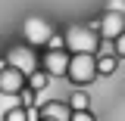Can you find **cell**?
<instances>
[{
	"instance_id": "7c38bea8",
	"label": "cell",
	"mask_w": 125,
	"mask_h": 121,
	"mask_svg": "<svg viewBox=\"0 0 125 121\" xmlns=\"http://www.w3.org/2000/svg\"><path fill=\"white\" fill-rule=\"evenodd\" d=\"M113 56H116V59H122V56H125V31L113 40Z\"/></svg>"
},
{
	"instance_id": "9a60e30c",
	"label": "cell",
	"mask_w": 125,
	"mask_h": 121,
	"mask_svg": "<svg viewBox=\"0 0 125 121\" xmlns=\"http://www.w3.org/2000/svg\"><path fill=\"white\" fill-rule=\"evenodd\" d=\"M69 121H94V115L84 109V112H72V115H69Z\"/></svg>"
},
{
	"instance_id": "5b68a950",
	"label": "cell",
	"mask_w": 125,
	"mask_h": 121,
	"mask_svg": "<svg viewBox=\"0 0 125 121\" xmlns=\"http://www.w3.org/2000/svg\"><path fill=\"white\" fill-rule=\"evenodd\" d=\"M22 90H25V75L16 72L13 65L0 68V93H6V96H19Z\"/></svg>"
},
{
	"instance_id": "2e32d148",
	"label": "cell",
	"mask_w": 125,
	"mask_h": 121,
	"mask_svg": "<svg viewBox=\"0 0 125 121\" xmlns=\"http://www.w3.org/2000/svg\"><path fill=\"white\" fill-rule=\"evenodd\" d=\"M109 13H119V16H125V0H109Z\"/></svg>"
},
{
	"instance_id": "ba28073f",
	"label": "cell",
	"mask_w": 125,
	"mask_h": 121,
	"mask_svg": "<svg viewBox=\"0 0 125 121\" xmlns=\"http://www.w3.org/2000/svg\"><path fill=\"white\" fill-rule=\"evenodd\" d=\"M69 115H72L69 103H56V99H50V103H44V106H41V118H50V121H69Z\"/></svg>"
},
{
	"instance_id": "5bb4252c",
	"label": "cell",
	"mask_w": 125,
	"mask_h": 121,
	"mask_svg": "<svg viewBox=\"0 0 125 121\" xmlns=\"http://www.w3.org/2000/svg\"><path fill=\"white\" fill-rule=\"evenodd\" d=\"M6 121H25V109H22V106L10 109V112H6Z\"/></svg>"
},
{
	"instance_id": "6da1fadb",
	"label": "cell",
	"mask_w": 125,
	"mask_h": 121,
	"mask_svg": "<svg viewBox=\"0 0 125 121\" xmlns=\"http://www.w3.org/2000/svg\"><path fill=\"white\" fill-rule=\"evenodd\" d=\"M66 78L72 81V87L91 84L94 78H97V56H94V53H75V56H69Z\"/></svg>"
},
{
	"instance_id": "4fadbf2b",
	"label": "cell",
	"mask_w": 125,
	"mask_h": 121,
	"mask_svg": "<svg viewBox=\"0 0 125 121\" xmlns=\"http://www.w3.org/2000/svg\"><path fill=\"white\" fill-rule=\"evenodd\" d=\"M19 106H22V109H31V106H34V90L25 87V90L19 93Z\"/></svg>"
},
{
	"instance_id": "8992f818",
	"label": "cell",
	"mask_w": 125,
	"mask_h": 121,
	"mask_svg": "<svg viewBox=\"0 0 125 121\" xmlns=\"http://www.w3.org/2000/svg\"><path fill=\"white\" fill-rule=\"evenodd\" d=\"M97 28H100L103 37L116 40V37L125 31V16H119V13H103V16H100V22H97Z\"/></svg>"
},
{
	"instance_id": "277c9868",
	"label": "cell",
	"mask_w": 125,
	"mask_h": 121,
	"mask_svg": "<svg viewBox=\"0 0 125 121\" xmlns=\"http://www.w3.org/2000/svg\"><path fill=\"white\" fill-rule=\"evenodd\" d=\"M6 59L13 65L16 72H22V75L28 78L31 72H38V59H34V53H31L28 47H13L10 53H6Z\"/></svg>"
},
{
	"instance_id": "30bf717a",
	"label": "cell",
	"mask_w": 125,
	"mask_h": 121,
	"mask_svg": "<svg viewBox=\"0 0 125 121\" xmlns=\"http://www.w3.org/2000/svg\"><path fill=\"white\" fill-rule=\"evenodd\" d=\"M47 81H50V75H47L44 68H38V72H31V75L25 78L28 90H34V93H38V90H44V87H47Z\"/></svg>"
},
{
	"instance_id": "52a82bcc",
	"label": "cell",
	"mask_w": 125,
	"mask_h": 121,
	"mask_svg": "<svg viewBox=\"0 0 125 121\" xmlns=\"http://www.w3.org/2000/svg\"><path fill=\"white\" fill-rule=\"evenodd\" d=\"M66 68H69V53H66V50H50V53L44 56V72L50 78L66 75Z\"/></svg>"
},
{
	"instance_id": "e0dca14e",
	"label": "cell",
	"mask_w": 125,
	"mask_h": 121,
	"mask_svg": "<svg viewBox=\"0 0 125 121\" xmlns=\"http://www.w3.org/2000/svg\"><path fill=\"white\" fill-rule=\"evenodd\" d=\"M41 121H50V118H41Z\"/></svg>"
},
{
	"instance_id": "3957f363",
	"label": "cell",
	"mask_w": 125,
	"mask_h": 121,
	"mask_svg": "<svg viewBox=\"0 0 125 121\" xmlns=\"http://www.w3.org/2000/svg\"><path fill=\"white\" fill-rule=\"evenodd\" d=\"M22 34H25L28 44L41 47V44H50V37H53V25H50L47 19H41V16H31V19L22 22Z\"/></svg>"
},
{
	"instance_id": "8fae6325",
	"label": "cell",
	"mask_w": 125,
	"mask_h": 121,
	"mask_svg": "<svg viewBox=\"0 0 125 121\" xmlns=\"http://www.w3.org/2000/svg\"><path fill=\"white\" fill-rule=\"evenodd\" d=\"M116 68H119V59L116 56H100L97 59V75H113Z\"/></svg>"
},
{
	"instance_id": "7a4b0ae2",
	"label": "cell",
	"mask_w": 125,
	"mask_h": 121,
	"mask_svg": "<svg viewBox=\"0 0 125 121\" xmlns=\"http://www.w3.org/2000/svg\"><path fill=\"white\" fill-rule=\"evenodd\" d=\"M62 44L69 47V53L75 56V53H94L97 50V31L84 28V25H72V28L66 31V37H62Z\"/></svg>"
},
{
	"instance_id": "9c48e42d",
	"label": "cell",
	"mask_w": 125,
	"mask_h": 121,
	"mask_svg": "<svg viewBox=\"0 0 125 121\" xmlns=\"http://www.w3.org/2000/svg\"><path fill=\"white\" fill-rule=\"evenodd\" d=\"M88 106H91V96L81 90V87H78V90H72V96H69V109H72V112H84Z\"/></svg>"
}]
</instances>
